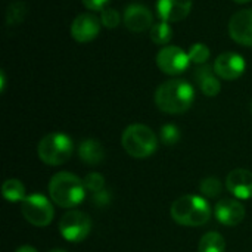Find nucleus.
Instances as JSON below:
<instances>
[{
    "mask_svg": "<svg viewBox=\"0 0 252 252\" xmlns=\"http://www.w3.org/2000/svg\"><path fill=\"white\" fill-rule=\"evenodd\" d=\"M154 99L162 112L183 114L192 106L195 90L186 80H168L157 89Z\"/></svg>",
    "mask_w": 252,
    "mask_h": 252,
    "instance_id": "obj_1",
    "label": "nucleus"
},
{
    "mask_svg": "<svg viewBox=\"0 0 252 252\" xmlns=\"http://www.w3.org/2000/svg\"><path fill=\"white\" fill-rule=\"evenodd\" d=\"M84 182L72 173H56L49 182L50 199L61 208L78 207L86 198Z\"/></svg>",
    "mask_w": 252,
    "mask_h": 252,
    "instance_id": "obj_2",
    "label": "nucleus"
},
{
    "mask_svg": "<svg viewBox=\"0 0 252 252\" xmlns=\"http://www.w3.org/2000/svg\"><path fill=\"white\" fill-rule=\"evenodd\" d=\"M171 217L182 226H204L211 219V207L202 196L185 195L173 202Z\"/></svg>",
    "mask_w": 252,
    "mask_h": 252,
    "instance_id": "obj_3",
    "label": "nucleus"
},
{
    "mask_svg": "<svg viewBox=\"0 0 252 252\" xmlns=\"http://www.w3.org/2000/svg\"><path fill=\"white\" fill-rule=\"evenodd\" d=\"M124 151L137 159L151 157L158 148V139L155 133L145 124L128 126L121 137Z\"/></svg>",
    "mask_w": 252,
    "mask_h": 252,
    "instance_id": "obj_4",
    "label": "nucleus"
},
{
    "mask_svg": "<svg viewBox=\"0 0 252 252\" xmlns=\"http://www.w3.org/2000/svg\"><path fill=\"white\" fill-rule=\"evenodd\" d=\"M74 151V143L71 137L65 133H49L46 134L38 146V158L47 165H62L65 164Z\"/></svg>",
    "mask_w": 252,
    "mask_h": 252,
    "instance_id": "obj_5",
    "label": "nucleus"
},
{
    "mask_svg": "<svg viewBox=\"0 0 252 252\" xmlns=\"http://www.w3.org/2000/svg\"><path fill=\"white\" fill-rule=\"evenodd\" d=\"M21 213L30 224L37 227H46L50 224L55 216L52 202L41 193L28 195L21 202Z\"/></svg>",
    "mask_w": 252,
    "mask_h": 252,
    "instance_id": "obj_6",
    "label": "nucleus"
},
{
    "mask_svg": "<svg viewBox=\"0 0 252 252\" xmlns=\"http://www.w3.org/2000/svg\"><path fill=\"white\" fill-rule=\"evenodd\" d=\"M92 230V219L83 211H69L59 221V232L68 242H83Z\"/></svg>",
    "mask_w": 252,
    "mask_h": 252,
    "instance_id": "obj_7",
    "label": "nucleus"
},
{
    "mask_svg": "<svg viewBox=\"0 0 252 252\" xmlns=\"http://www.w3.org/2000/svg\"><path fill=\"white\" fill-rule=\"evenodd\" d=\"M157 65L164 74H183L190 65L189 53L179 46H165L157 55Z\"/></svg>",
    "mask_w": 252,
    "mask_h": 252,
    "instance_id": "obj_8",
    "label": "nucleus"
},
{
    "mask_svg": "<svg viewBox=\"0 0 252 252\" xmlns=\"http://www.w3.org/2000/svg\"><path fill=\"white\" fill-rule=\"evenodd\" d=\"M100 18L94 13H80L71 24V37L78 43H89L100 32Z\"/></svg>",
    "mask_w": 252,
    "mask_h": 252,
    "instance_id": "obj_9",
    "label": "nucleus"
},
{
    "mask_svg": "<svg viewBox=\"0 0 252 252\" xmlns=\"http://www.w3.org/2000/svg\"><path fill=\"white\" fill-rule=\"evenodd\" d=\"M213 66H214L216 74L220 78L232 81V80L239 78L245 72L247 62H245V59L239 53L226 52V53H221V55H219L216 58Z\"/></svg>",
    "mask_w": 252,
    "mask_h": 252,
    "instance_id": "obj_10",
    "label": "nucleus"
},
{
    "mask_svg": "<svg viewBox=\"0 0 252 252\" xmlns=\"http://www.w3.org/2000/svg\"><path fill=\"white\" fill-rule=\"evenodd\" d=\"M229 34L238 44L252 47V9H242L230 18Z\"/></svg>",
    "mask_w": 252,
    "mask_h": 252,
    "instance_id": "obj_11",
    "label": "nucleus"
},
{
    "mask_svg": "<svg viewBox=\"0 0 252 252\" xmlns=\"http://www.w3.org/2000/svg\"><path fill=\"white\" fill-rule=\"evenodd\" d=\"M124 24L133 32H142L154 25V15L151 9L140 3H133L126 7Z\"/></svg>",
    "mask_w": 252,
    "mask_h": 252,
    "instance_id": "obj_12",
    "label": "nucleus"
},
{
    "mask_svg": "<svg viewBox=\"0 0 252 252\" xmlns=\"http://www.w3.org/2000/svg\"><path fill=\"white\" fill-rule=\"evenodd\" d=\"M226 188L238 199H251L252 173L245 168H236L230 171L226 179Z\"/></svg>",
    "mask_w": 252,
    "mask_h": 252,
    "instance_id": "obj_13",
    "label": "nucleus"
},
{
    "mask_svg": "<svg viewBox=\"0 0 252 252\" xmlns=\"http://www.w3.org/2000/svg\"><path fill=\"white\" fill-rule=\"evenodd\" d=\"M245 207L235 199H221L214 207L216 219L224 226H236L245 219Z\"/></svg>",
    "mask_w": 252,
    "mask_h": 252,
    "instance_id": "obj_14",
    "label": "nucleus"
},
{
    "mask_svg": "<svg viewBox=\"0 0 252 252\" xmlns=\"http://www.w3.org/2000/svg\"><path fill=\"white\" fill-rule=\"evenodd\" d=\"M157 10L162 21L179 22L190 13L192 0H158Z\"/></svg>",
    "mask_w": 252,
    "mask_h": 252,
    "instance_id": "obj_15",
    "label": "nucleus"
},
{
    "mask_svg": "<svg viewBox=\"0 0 252 252\" xmlns=\"http://www.w3.org/2000/svg\"><path fill=\"white\" fill-rule=\"evenodd\" d=\"M217 77L219 75L216 74L214 66H210V65H201L195 71V78L199 84V89L202 90L205 96H210V97L217 96L221 90V84Z\"/></svg>",
    "mask_w": 252,
    "mask_h": 252,
    "instance_id": "obj_16",
    "label": "nucleus"
},
{
    "mask_svg": "<svg viewBox=\"0 0 252 252\" xmlns=\"http://www.w3.org/2000/svg\"><path fill=\"white\" fill-rule=\"evenodd\" d=\"M78 157L87 165H97L105 158V149L96 139H86L78 146Z\"/></svg>",
    "mask_w": 252,
    "mask_h": 252,
    "instance_id": "obj_17",
    "label": "nucleus"
},
{
    "mask_svg": "<svg viewBox=\"0 0 252 252\" xmlns=\"http://www.w3.org/2000/svg\"><path fill=\"white\" fill-rule=\"evenodd\" d=\"M226 251V242L224 238L217 232H208L205 233L199 244L198 252H224Z\"/></svg>",
    "mask_w": 252,
    "mask_h": 252,
    "instance_id": "obj_18",
    "label": "nucleus"
},
{
    "mask_svg": "<svg viewBox=\"0 0 252 252\" xmlns=\"http://www.w3.org/2000/svg\"><path fill=\"white\" fill-rule=\"evenodd\" d=\"M1 193L4 196V199L9 202H22L27 198L25 186L16 179L6 180L1 186Z\"/></svg>",
    "mask_w": 252,
    "mask_h": 252,
    "instance_id": "obj_19",
    "label": "nucleus"
},
{
    "mask_svg": "<svg viewBox=\"0 0 252 252\" xmlns=\"http://www.w3.org/2000/svg\"><path fill=\"white\" fill-rule=\"evenodd\" d=\"M173 38V28L170 27L168 22L161 21L152 25L151 28V40L158 44V46H165L170 43V40Z\"/></svg>",
    "mask_w": 252,
    "mask_h": 252,
    "instance_id": "obj_20",
    "label": "nucleus"
},
{
    "mask_svg": "<svg viewBox=\"0 0 252 252\" xmlns=\"http://www.w3.org/2000/svg\"><path fill=\"white\" fill-rule=\"evenodd\" d=\"M27 4L24 1H13L9 4L7 10H6V24L7 25H18L22 22V19L27 15Z\"/></svg>",
    "mask_w": 252,
    "mask_h": 252,
    "instance_id": "obj_21",
    "label": "nucleus"
},
{
    "mask_svg": "<svg viewBox=\"0 0 252 252\" xmlns=\"http://www.w3.org/2000/svg\"><path fill=\"white\" fill-rule=\"evenodd\" d=\"M199 190L208 198H217L223 190V183L217 177H207L199 183Z\"/></svg>",
    "mask_w": 252,
    "mask_h": 252,
    "instance_id": "obj_22",
    "label": "nucleus"
},
{
    "mask_svg": "<svg viewBox=\"0 0 252 252\" xmlns=\"http://www.w3.org/2000/svg\"><path fill=\"white\" fill-rule=\"evenodd\" d=\"M189 59L190 62L196 63V65H204L208 59H210V47L204 43H195L192 44V47L189 49Z\"/></svg>",
    "mask_w": 252,
    "mask_h": 252,
    "instance_id": "obj_23",
    "label": "nucleus"
},
{
    "mask_svg": "<svg viewBox=\"0 0 252 252\" xmlns=\"http://www.w3.org/2000/svg\"><path fill=\"white\" fill-rule=\"evenodd\" d=\"M161 140L167 146H173L180 140V130L174 124H165L161 127Z\"/></svg>",
    "mask_w": 252,
    "mask_h": 252,
    "instance_id": "obj_24",
    "label": "nucleus"
},
{
    "mask_svg": "<svg viewBox=\"0 0 252 252\" xmlns=\"http://www.w3.org/2000/svg\"><path fill=\"white\" fill-rule=\"evenodd\" d=\"M84 186L87 190H90L92 193H96V192H100L103 190V186H105V179L102 174L99 173H89L86 177H84Z\"/></svg>",
    "mask_w": 252,
    "mask_h": 252,
    "instance_id": "obj_25",
    "label": "nucleus"
},
{
    "mask_svg": "<svg viewBox=\"0 0 252 252\" xmlns=\"http://www.w3.org/2000/svg\"><path fill=\"white\" fill-rule=\"evenodd\" d=\"M120 13L112 7H105L100 13V22L106 28H115L120 24Z\"/></svg>",
    "mask_w": 252,
    "mask_h": 252,
    "instance_id": "obj_26",
    "label": "nucleus"
},
{
    "mask_svg": "<svg viewBox=\"0 0 252 252\" xmlns=\"http://www.w3.org/2000/svg\"><path fill=\"white\" fill-rule=\"evenodd\" d=\"M92 202L99 208L108 207L111 204V193L108 190H100V192L92 193Z\"/></svg>",
    "mask_w": 252,
    "mask_h": 252,
    "instance_id": "obj_27",
    "label": "nucleus"
},
{
    "mask_svg": "<svg viewBox=\"0 0 252 252\" xmlns=\"http://www.w3.org/2000/svg\"><path fill=\"white\" fill-rule=\"evenodd\" d=\"M83 4L89 9V10H103L106 7V4L109 3V0H81Z\"/></svg>",
    "mask_w": 252,
    "mask_h": 252,
    "instance_id": "obj_28",
    "label": "nucleus"
},
{
    "mask_svg": "<svg viewBox=\"0 0 252 252\" xmlns=\"http://www.w3.org/2000/svg\"><path fill=\"white\" fill-rule=\"evenodd\" d=\"M15 252H38L35 248H32V247H30V245H24V247H19L18 250Z\"/></svg>",
    "mask_w": 252,
    "mask_h": 252,
    "instance_id": "obj_29",
    "label": "nucleus"
},
{
    "mask_svg": "<svg viewBox=\"0 0 252 252\" xmlns=\"http://www.w3.org/2000/svg\"><path fill=\"white\" fill-rule=\"evenodd\" d=\"M233 1H236V3H241V4H244V3H248V1H252V0H233Z\"/></svg>",
    "mask_w": 252,
    "mask_h": 252,
    "instance_id": "obj_30",
    "label": "nucleus"
},
{
    "mask_svg": "<svg viewBox=\"0 0 252 252\" xmlns=\"http://www.w3.org/2000/svg\"><path fill=\"white\" fill-rule=\"evenodd\" d=\"M50 252H65V251H62V250H52Z\"/></svg>",
    "mask_w": 252,
    "mask_h": 252,
    "instance_id": "obj_31",
    "label": "nucleus"
},
{
    "mask_svg": "<svg viewBox=\"0 0 252 252\" xmlns=\"http://www.w3.org/2000/svg\"><path fill=\"white\" fill-rule=\"evenodd\" d=\"M250 111H251V114H252V100L250 102Z\"/></svg>",
    "mask_w": 252,
    "mask_h": 252,
    "instance_id": "obj_32",
    "label": "nucleus"
}]
</instances>
